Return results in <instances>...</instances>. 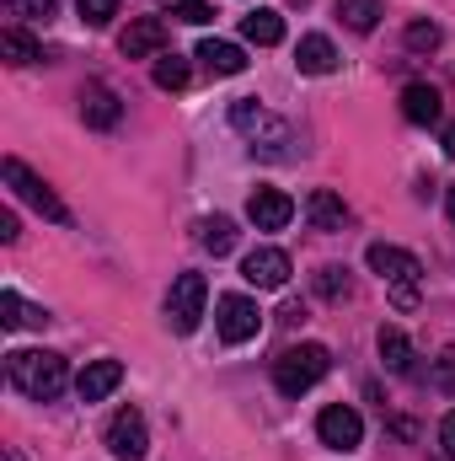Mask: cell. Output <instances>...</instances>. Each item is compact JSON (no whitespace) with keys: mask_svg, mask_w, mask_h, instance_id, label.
Wrapping results in <instances>:
<instances>
[{"mask_svg":"<svg viewBox=\"0 0 455 461\" xmlns=\"http://www.w3.org/2000/svg\"><path fill=\"white\" fill-rule=\"evenodd\" d=\"M108 451L118 461H145L150 451V429H145V413L139 408H118L113 424H108Z\"/></svg>","mask_w":455,"mask_h":461,"instance_id":"obj_9","label":"cell"},{"mask_svg":"<svg viewBox=\"0 0 455 461\" xmlns=\"http://www.w3.org/2000/svg\"><path fill=\"white\" fill-rule=\"evenodd\" d=\"M445 204H451V221H455V183L445 188Z\"/></svg>","mask_w":455,"mask_h":461,"instance_id":"obj_35","label":"cell"},{"mask_svg":"<svg viewBox=\"0 0 455 461\" xmlns=\"http://www.w3.org/2000/svg\"><path fill=\"white\" fill-rule=\"evenodd\" d=\"M0 59H5V65H38L43 49H38L32 32H22L16 22H5V32H0Z\"/></svg>","mask_w":455,"mask_h":461,"instance_id":"obj_22","label":"cell"},{"mask_svg":"<svg viewBox=\"0 0 455 461\" xmlns=\"http://www.w3.org/2000/svg\"><path fill=\"white\" fill-rule=\"evenodd\" d=\"M199 59H204L215 76H241V70H246L241 43H226V38H204V43H199Z\"/></svg>","mask_w":455,"mask_h":461,"instance_id":"obj_20","label":"cell"},{"mask_svg":"<svg viewBox=\"0 0 455 461\" xmlns=\"http://www.w3.org/2000/svg\"><path fill=\"white\" fill-rule=\"evenodd\" d=\"M364 263H370V274H380V285L391 290V306H397V312H413V306H418L424 263H418L407 247H391V241H370V247H364Z\"/></svg>","mask_w":455,"mask_h":461,"instance_id":"obj_2","label":"cell"},{"mask_svg":"<svg viewBox=\"0 0 455 461\" xmlns=\"http://www.w3.org/2000/svg\"><path fill=\"white\" fill-rule=\"evenodd\" d=\"M5 381L32 402H54L70 386V365L54 348H11L5 354Z\"/></svg>","mask_w":455,"mask_h":461,"instance_id":"obj_1","label":"cell"},{"mask_svg":"<svg viewBox=\"0 0 455 461\" xmlns=\"http://www.w3.org/2000/svg\"><path fill=\"white\" fill-rule=\"evenodd\" d=\"M241 38L257 43V49H273V43H284V16L268 11V5H257L252 16H241Z\"/></svg>","mask_w":455,"mask_h":461,"instance_id":"obj_18","label":"cell"},{"mask_svg":"<svg viewBox=\"0 0 455 461\" xmlns=\"http://www.w3.org/2000/svg\"><path fill=\"white\" fill-rule=\"evenodd\" d=\"M295 70H300V76H333V70H338L333 38H327V32H306V38L295 43Z\"/></svg>","mask_w":455,"mask_h":461,"instance_id":"obj_16","label":"cell"},{"mask_svg":"<svg viewBox=\"0 0 455 461\" xmlns=\"http://www.w3.org/2000/svg\"><path fill=\"white\" fill-rule=\"evenodd\" d=\"M166 43H172V27H166L161 16H139V22H129V32L118 38L123 59H150V54H161Z\"/></svg>","mask_w":455,"mask_h":461,"instance_id":"obj_12","label":"cell"},{"mask_svg":"<svg viewBox=\"0 0 455 461\" xmlns=\"http://www.w3.org/2000/svg\"><path fill=\"white\" fill-rule=\"evenodd\" d=\"M161 5H166L177 22H193V27H204V22L215 16V11H210V0H161Z\"/></svg>","mask_w":455,"mask_h":461,"instance_id":"obj_29","label":"cell"},{"mask_svg":"<svg viewBox=\"0 0 455 461\" xmlns=\"http://www.w3.org/2000/svg\"><path fill=\"white\" fill-rule=\"evenodd\" d=\"M76 5H81V22L86 27H108L118 16V0H76Z\"/></svg>","mask_w":455,"mask_h":461,"instance_id":"obj_30","label":"cell"},{"mask_svg":"<svg viewBox=\"0 0 455 461\" xmlns=\"http://www.w3.org/2000/svg\"><path fill=\"white\" fill-rule=\"evenodd\" d=\"M230 123H236V134L252 140V156H290L295 129L279 113H268L257 97H236V103H230Z\"/></svg>","mask_w":455,"mask_h":461,"instance_id":"obj_3","label":"cell"},{"mask_svg":"<svg viewBox=\"0 0 455 461\" xmlns=\"http://www.w3.org/2000/svg\"><path fill=\"white\" fill-rule=\"evenodd\" d=\"M440 451H445V461H455V408L445 413V424H440Z\"/></svg>","mask_w":455,"mask_h":461,"instance_id":"obj_32","label":"cell"},{"mask_svg":"<svg viewBox=\"0 0 455 461\" xmlns=\"http://www.w3.org/2000/svg\"><path fill=\"white\" fill-rule=\"evenodd\" d=\"M59 0H5V16L22 27V22H54Z\"/></svg>","mask_w":455,"mask_h":461,"instance_id":"obj_26","label":"cell"},{"mask_svg":"<svg viewBox=\"0 0 455 461\" xmlns=\"http://www.w3.org/2000/svg\"><path fill=\"white\" fill-rule=\"evenodd\" d=\"M317 295H322V301H343V295H348V268H338V263L317 268Z\"/></svg>","mask_w":455,"mask_h":461,"instance_id":"obj_28","label":"cell"},{"mask_svg":"<svg viewBox=\"0 0 455 461\" xmlns=\"http://www.w3.org/2000/svg\"><path fill=\"white\" fill-rule=\"evenodd\" d=\"M429 381H434V392H451L455 397V348H445V354L434 359V375H429Z\"/></svg>","mask_w":455,"mask_h":461,"instance_id":"obj_31","label":"cell"},{"mask_svg":"<svg viewBox=\"0 0 455 461\" xmlns=\"http://www.w3.org/2000/svg\"><path fill=\"white\" fill-rule=\"evenodd\" d=\"M22 230H16V210H0V241H16Z\"/></svg>","mask_w":455,"mask_h":461,"instance_id":"obj_33","label":"cell"},{"mask_svg":"<svg viewBox=\"0 0 455 461\" xmlns=\"http://www.w3.org/2000/svg\"><path fill=\"white\" fill-rule=\"evenodd\" d=\"M204 306H210V279L204 274H177L172 279V290H166V328L172 333H199V322H204Z\"/></svg>","mask_w":455,"mask_h":461,"instance_id":"obj_6","label":"cell"},{"mask_svg":"<svg viewBox=\"0 0 455 461\" xmlns=\"http://www.w3.org/2000/svg\"><path fill=\"white\" fill-rule=\"evenodd\" d=\"M81 118H86V129H118V118H123L118 92L113 86H103V81L81 86Z\"/></svg>","mask_w":455,"mask_h":461,"instance_id":"obj_15","label":"cell"},{"mask_svg":"<svg viewBox=\"0 0 455 461\" xmlns=\"http://www.w3.org/2000/svg\"><path fill=\"white\" fill-rule=\"evenodd\" d=\"M0 177H5V188H11L22 204H32L43 221H54V226H70V210H65V199H59V194H54V188H49V183H43V177H38V172H32L22 156H5V161H0Z\"/></svg>","mask_w":455,"mask_h":461,"instance_id":"obj_5","label":"cell"},{"mask_svg":"<svg viewBox=\"0 0 455 461\" xmlns=\"http://www.w3.org/2000/svg\"><path fill=\"white\" fill-rule=\"evenodd\" d=\"M215 328H220V339H226L230 348L252 344V339L263 333V312H257L252 295H220V301H215Z\"/></svg>","mask_w":455,"mask_h":461,"instance_id":"obj_7","label":"cell"},{"mask_svg":"<svg viewBox=\"0 0 455 461\" xmlns=\"http://www.w3.org/2000/svg\"><path fill=\"white\" fill-rule=\"evenodd\" d=\"M241 279L257 290H284L290 285V252L284 247H252L241 258Z\"/></svg>","mask_w":455,"mask_h":461,"instance_id":"obj_10","label":"cell"},{"mask_svg":"<svg viewBox=\"0 0 455 461\" xmlns=\"http://www.w3.org/2000/svg\"><path fill=\"white\" fill-rule=\"evenodd\" d=\"M375 344H380L386 370H397V375H413V344H407V333H402L397 322H386V328L375 333Z\"/></svg>","mask_w":455,"mask_h":461,"instance_id":"obj_21","label":"cell"},{"mask_svg":"<svg viewBox=\"0 0 455 461\" xmlns=\"http://www.w3.org/2000/svg\"><path fill=\"white\" fill-rule=\"evenodd\" d=\"M123 386V359H92L81 375H76V397L81 402H103Z\"/></svg>","mask_w":455,"mask_h":461,"instance_id":"obj_13","label":"cell"},{"mask_svg":"<svg viewBox=\"0 0 455 461\" xmlns=\"http://www.w3.org/2000/svg\"><path fill=\"white\" fill-rule=\"evenodd\" d=\"M199 247L215 252V258H226L230 247H236V221H230V215H210V221H199Z\"/></svg>","mask_w":455,"mask_h":461,"instance_id":"obj_23","label":"cell"},{"mask_svg":"<svg viewBox=\"0 0 455 461\" xmlns=\"http://www.w3.org/2000/svg\"><path fill=\"white\" fill-rule=\"evenodd\" d=\"M402 43H407L413 54H434V49L445 43V32H440V22H407V32H402Z\"/></svg>","mask_w":455,"mask_h":461,"instance_id":"obj_25","label":"cell"},{"mask_svg":"<svg viewBox=\"0 0 455 461\" xmlns=\"http://www.w3.org/2000/svg\"><path fill=\"white\" fill-rule=\"evenodd\" d=\"M327 370H333L327 344H290L279 359H273V386H279L284 397H306Z\"/></svg>","mask_w":455,"mask_h":461,"instance_id":"obj_4","label":"cell"},{"mask_svg":"<svg viewBox=\"0 0 455 461\" xmlns=\"http://www.w3.org/2000/svg\"><path fill=\"white\" fill-rule=\"evenodd\" d=\"M402 118L418 123V129H429V123L445 118V97H440L429 81H407V86H402Z\"/></svg>","mask_w":455,"mask_h":461,"instance_id":"obj_14","label":"cell"},{"mask_svg":"<svg viewBox=\"0 0 455 461\" xmlns=\"http://www.w3.org/2000/svg\"><path fill=\"white\" fill-rule=\"evenodd\" d=\"M440 145H445V156H451V161H455V118H451V123H445V134H440Z\"/></svg>","mask_w":455,"mask_h":461,"instance_id":"obj_34","label":"cell"},{"mask_svg":"<svg viewBox=\"0 0 455 461\" xmlns=\"http://www.w3.org/2000/svg\"><path fill=\"white\" fill-rule=\"evenodd\" d=\"M306 221H311V230H343L348 226V204H343L333 188H311V199H306Z\"/></svg>","mask_w":455,"mask_h":461,"instance_id":"obj_17","label":"cell"},{"mask_svg":"<svg viewBox=\"0 0 455 461\" xmlns=\"http://www.w3.org/2000/svg\"><path fill=\"white\" fill-rule=\"evenodd\" d=\"M338 16L348 22V32H375V22H380V0H338Z\"/></svg>","mask_w":455,"mask_h":461,"instance_id":"obj_24","label":"cell"},{"mask_svg":"<svg viewBox=\"0 0 455 461\" xmlns=\"http://www.w3.org/2000/svg\"><path fill=\"white\" fill-rule=\"evenodd\" d=\"M317 440H322L327 451H359V440H364V419H359L348 402H333V408L317 413Z\"/></svg>","mask_w":455,"mask_h":461,"instance_id":"obj_8","label":"cell"},{"mask_svg":"<svg viewBox=\"0 0 455 461\" xmlns=\"http://www.w3.org/2000/svg\"><path fill=\"white\" fill-rule=\"evenodd\" d=\"M193 76H188V59H177V54H166V59H156V86L161 92H183Z\"/></svg>","mask_w":455,"mask_h":461,"instance_id":"obj_27","label":"cell"},{"mask_svg":"<svg viewBox=\"0 0 455 461\" xmlns=\"http://www.w3.org/2000/svg\"><path fill=\"white\" fill-rule=\"evenodd\" d=\"M43 322H49L43 306H27L16 290H0V328H5V333H16V328H43Z\"/></svg>","mask_w":455,"mask_h":461,"instance_id":"obj_19","label":"cell"},{"mask_svg":"<svg viewBox=\"0 0 455 461\" xmlns=\"http://www.w3.org/2000/svg\"><path fill=\"white\" fill-rule=\"evenodd\" d=\"M246 221H252L257 230H284L290 221H295V199H290L284 188H252Z\"/></svg>","mask_w":455,"mask_h":461,"instance_id":"obj_11","label":"cell"}]
</instances>
